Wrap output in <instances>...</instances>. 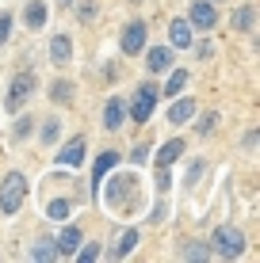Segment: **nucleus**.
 <instances>
[{"label":"nucleus","instance_id":"obj_1","mask_svg":"<svg viewBox=\"0 0 260 263\" xmlns=\"http://www.w3.org/2000/svg\"><path fill=\"white\" fill-rule=\"evenodd\" d=\"M23 198H27V179L20 176V172H12V176L4 179V187H0V210L15 214L23 206Z\"/></svg>","mask_w":260,"mask_h":263},{"label":"nucleus","instance_id":"obj_2","mask_svg":"<svg viewBox=\"0 0 260 263\" xmlns=\"http://www.w3.org/2000/svg\"><path fill=\"white\" fill-rule=\"evenodd\" d=\"M214 252H218L222 259L241 256V252H245V237H241V229H230V225L214 229Z\"/></svg>","mask_w":260,"mask_h":263},{"label":"nucleus","instance_id":"obj_3","mask_svg":"<svg viewBox=\"0 0 260 263\" xmlns=\"http://www.w3.org/2000/svg\"><path fill=\"white\" fill-rule=\"evenodd\" d=\"M34 72H20V77L12 80V88H8V99H4V107L8 111H15V107H23L27 99H31V92H34Z\"/></svg>","mask_w":260,"mask_h":263},{"label":"nucleus","instance_id":"obj_4","mask_svg":"<svg viewBox=\"0 0 260 263\" xmlns=\"http://www.w3.org/2000/svg\"><path fill=\"white\" fill-rule=\"evenodd\" d=\"M153 103H157V88L153 84H142L138 96H134V103H130V119L134 122H146L149 115H153Z\"/></svg>","mask_w":260,"mask_h":263},{"label":"nucleus","instance_id":"obj_5","mask_svg":"<svg viewBox=\"0 0 260 263\" xmlns=\"http://www.w3.org/2000/svg\"><path fill=\"white\" fill-rule=\"evenodd\" d=\"M214 20H218V15H214V8L207 4V0H195V4H192V12H187V23H192V27H199V31H211Z\"/></svg>","mask_w":260,"mask_h":263},{"label":"nucleus","instance_id":"obj_6","mask_svg":"<svg viewBox=\"0 0 260 263\" xmlns=\"http://www.w3.org/2000/svg\"><path fill=\"white\" fill-rule=\"evenodd\" d=\"M142 46H146V23L134 20V23H127V31H123V53H138Z\"/></svg>","mask_w":260,"mask_h":263},{"label":"nucleus","instance_id":"obj_7","mask_svg":"<svg viewBox=\"0 0 260 263\" xmlns=\"http://www.w3.org/2000/svg\"><path fill=\"white\" fill-rule=\"evenodd\" d=\"M80 160H84V138H73L69 145H61V153H58V164H65V168H77Z\"/></svg>","mask_w":260,"mask_h":263},{"label":"nucleus","instance_id":"obj_8","mask_svg":"<svg viewBox=\"0 0 260 263\" xmlns=\"http://www.w3.org/2000/svg\"><path fill=\"white\" fill-rule=\"evenodd\" d=\"M69 58H73V42H69V34H54L50 61H54V65H69Z\"/></svg>","mask_w":260,"mask_h":263},{"label":"nucleus","instance_id":"obj_9","mask_svg":"<svg viewBox=\"0 0 260 263\" xmlns=\"http://www.w3.org/2000/svg\"><path fill=\"white\" fill-rule=\"evenodd\" d=\"M23 23L31 27V31H42V27H46V4H42V0H31V4L23 8Z\"/></svg>","mask_w":260,"mask_h":263},{"label":"nucleus","instance_id":"obj_10","mask_svg":"<svg viewBox=\"0 0 260 263\" xmlns=\"http://www.w3.org/2000/svg\"><path fill=\"white\" fill-rule=\"evenodd\" d=\"M77 248H80V229H73V225H69V229L58 237L54 252H61V256H77Z\"/></svg>","mask_w":260,"mask_h":263},{"label":"nucleus","instance_id":"obj_11","mask_svg":"<svg viewBox=\"0 0 260 263\" xmlns=\"http://www.w3.org/2000/svg\"><path fill=\"white\" fill-rule=\"evenodd\" d=\"M123 115H127L123 99H107V107H103V126H107V130H119V126H123Z\"/></svg>","mask_w":260,"mask_h":263},{"label":"nucleus","instance_id":"obj_12","mask_svg":"<svg viewBox=\"0 0 260 263\" xmlns=\"http://www.w3.org/2000/svg\"><path fill=\"white\" fill-rule=\"evenodd\" d=\"M115 164H119V153H111V149L100 153V160H96V172H92V187H100V183H103V176H107V172H111Z\"/></svg>","mask_w":260,"mask_h":263},{"label":"nucleus","instance_id":"obj_13","mask_svg":"<svg viewBox=\"0 0 260 263\" xmlns=\"http://www.w3.org/2000/svg\"><path fill=\"white\" fill-rule=\"evenodd\" d=\"M180 153H184V141H180V138L165 141V145L157 149V168H168V164H172L176 157H180Z\"/></svg>","mask_w":260,"mask_h":263},{"label":"nucleus","instance_id":"obj_14","mask_svg":"<svg viewBox=\"0 0 260 263\" xmlns=\"http://www.w3.org/2000/svg\"><path fill=\"white\" fill-rule=\"evenodd\" d=\"M253 20H256V8L253 4H241L237 12H234V20H230V27H234V31H253Z\"/></svg>","mask_w":260,"mask_h":263},{"label":"nucleus","instance_id":"obj_15","mask_svg":"<svg viewBox=\"0 0 260 263\" xmlns=\"http://www.w3.org/2000/svg\"><path fill=\"white\" fill-rule=\"evenodd\" d=\"M192 115H195V99H180V103H172V107H168V122H172V126L187 122Z\"/></svg>","mask_w":260,"mask_h":263},{"label":"nucleus","instance_id":"obj_16","mask_svg":"<svg viewBox=\"0 0 260 263\" xmlns=\"http://www.w3.org/2000/svg\"><path fill=\"white\" fill-rule=\"evenodd\" d=\"M168 65H176L168 46H153V50H149V69H153V72H165Z\"/></svg>","mask_w":260,"mask_h":263},{"label":"nucleus","instance_id":"obj_17","mask_svg":"<svg viewBox=\"0 0 260 263\" xmlns=\"http://www.w3.org/2000/svg\"><path fill=\"white\" fill-rule=\"evenodd\" d=\"M168 34H172V46H192V23L187 20H176L168 27Z\"/></svg>","mask_w":260,"mask_h":263},{"label":"nucleus","instance_id":"obj_18","mask_svg":"<svg viewBox=\"0 0 260 263\" xmlns=\"http://www.w3.org/2000/svg\"><path fill=\"white\" fill-rule=\"evenodd\" d=\"M187 80H192V77H187L184 69H176L172 77H168V88H165V96H180L184 88H187Z\"/></svg>","mask_w":260,"mask_h":263},{"label":"nucleus","instance_id":"obj_19","mask_svg":"<svg viewBox=\"0 0 260 263\" xmlns=\"http://www.w3.org/2000/svg\"><path fill=\"white\" fill-rule=\"evenodd\" d=\"M50 96L58 99V103H69V99H73V84H69V80H58V84L50 88Z\"/></svg>","mask_w":260,"mask_h":263},{"label":"nucleus","instance_id":"obj_20","mask_svg":"<svg viewBox=\"0 0 260 263\" xmlns=\"http://www.w3.org/2000/svg\"><path fill=\"white\" fill-rule=\"evenodd\" d=\"M46 214L54 217V221H65V217H69V202H65V198H54V202L46 206Z\"/></svg>","mask_w":260,"mask_h":263},{"label":"nucleus","instance_id":"obj_21","mask_svg":"<svg viewBox=\"0 0 260 263\" xmlns=\"http://www.w3.org/2000/svg\"><path fill=\"white\" fill-rule=\"evenodd\" d=\"M134 244H138V229L123 233V240H119V256H130V252H134Z\"/></svg>","mask_w":260,"mask_h":263},{"label":"nucleus","instance_id":"obj_22","mask_svg":"<svg viewBox=\"0 0 260 263\" xmlns=\"http://www.w3.org/2000/svg\"><path fill=\"white\" fill-rule=\"evenodd\" d=\"M58 134H61V122H58V119H50L46 126H42V141H46V145L58 141Z\"/></svg>","mask_w":260,"mask_h":263},{"label":"nucleus","instance_id":"obj_23","mask_svg":"<svg viewBox=\"0 0 260 263\" xmlns=\"http://www.w3.org/2000/svg\"><path fill=\"white\" fill-rule=\"evenodd\" d=\"M31 256H34V259H54V240H42L39 248L31 252Z\"/></svg>","mask_w":260,"mask_h":263},{"label":"nucleus","instance_id":"obj_24","mask_svg":"<svg viewBox=\"0 0 260 263\" xmlns=\"http://www.w3.org/2000/svg\"><path fill=\"white\" fill-rule=\"evenodd\" d=\"M80 259H84V263L100 259V244H84V248H80Z\"/></svg>","mask_w":260,"mask_h":263},{"label":"nucleus","instance_id":"obj_25","mask_svg":"<svg viewBox=\"0 0 260 263\" xmlns=\"http://www.w3.org/2000/svg\"><path fill=\"white\" fill-rule=\"evenodd\" d=\"M214 126H218V115H203V122H199V134H211Z\"/></svg>","mask_w":260,"mask_h":263},{"label":"nucleus","instance_id":"obj_26","mask_svg":"<svg viewBox=\"0 0 260 263\" xmlns=\"http://www.w3.org/2000/svg\"><path fill=\"white\" fill-rule=\"evenodd\" d=\"M31 126H34L31 119H20V122H15V138H20V141H23V138H27V134H31Z\"/></svg>","mask_w":260,"mask_h":263},{"label":"nucleus","instance_id":"obj_27","mask_svg":"<svg viewBox=\"0 0 260 263\" xmlns=\"http://www.w3.org/2000/svg\"><path fill=\"white\" fill-rule=\"evenodd\" d=\"M8 31H12V15H8V12H0V42L8 39Z\"/></svg>","mask_w":260,"mask_h":263},{"label":"nucleus","instance_id":"obj_28","mask_svg":"<svg viewBox=\"0 0 260 263\" xmlns=\"http://www.w3.org/2000/svg\"><path fill=\"white\" fill-rule=\"evenodd\" d=\"M184 256H187V259H203L207 252H203V244H187V252H184Z\"/></svg>","mask_w":260,"mask_h":263},{"label":"nucleus","instance_id":"obj_29","mask_svg":"<svg viewBox=\"0 0 260 263\" xmlns=\"http://www.w3.org/2000/svg\"><path fill=\"white\" fill-rule=\"evenodd\" d=\"M80 15H84V20H92V15H96V0H84V8H80Z\"/></svg>","mask_w":260,"mask_h":263},{"label":"nucleus","instance_id":"obj_30","mask_svg":"<svg viewBox=\"0 0 260 263\" xmlns=\"http://www.w3.org/2000/svg\"><path fill=\"white\" fill-rule=\"evenodd\" d=\"M61 4H73V0H61Z\"/></svg>","mask_w":260,"mask_h":263}]
</instances>
